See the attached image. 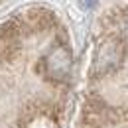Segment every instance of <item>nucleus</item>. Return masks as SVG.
<instances>
[{"label":"nucleus","mask_w":128,"mask_h":128,"mask_svg":"<svg viewBox=\"0 0 128 128\" xmlns=\"http://www.w3.org/2000/svg\"><path fill=\"white\" fill-rule=\"evenodd\" d=\"M83 6L85 8H93V6H96V0H83Z\"/></svg>","instance_id":"obj_5"},{"label":"nucleus","mask_w":128,"mask_h":128,"mask_svg":"<svg viewBox=\"0 0 128 128\" xmlns=\"http://www.w3.org/2000/svg\"><path fill=\"white\" fill-rule=\"evenodd\" d=\"M22 34L24 28L20 20H8L0 26V61H10L18 55Z\"/></svg>","instance_id":"obj_3"},{"label":"nucleus","mask_w":128,"mask_h":128,"mask_svg":"<svg viewBox=\"0 0 128 128\" xmlns=\"http://www.w3.org/2000/svg\"><path fill=\"white\" fill-rule=\"evenodd\" d=\"M124 59V44L120 40H104L95 51V61H93V75L100 77L116 71Z\"/></svg>","instance_id":"obj_2"},{"label":"nucleus","mask_w":128,"mask_h":128,"mask_svg":"<svg viewBox=\"0 0 128 128\" xmlns=\"http://www.w3.org/2000/svg\"><path fill=\"white\" fill-rule=\"evenodd\" d=\"M42 69L44 75L53 83H63L73 69V57L67 46L57 44L46 53V57L42 59Z\"/></svg>","instance_id":"obj_1"},{"label":"nucleus","mask_w":128,"mask_h":128,"mask_svg":"<svg viewBox=\"0 0 128 128\" xmlns=\"http://www.w3.org/2000/svg\"><path fill=\"white\" fill-rule=\"evenodd\" d=\"M122 36L128 40V20H124V26H122Z\"/></svg>","instance_id":"obj_6"},{"label":"nucleus","mask_w":128,"mask_h":128,"mask_svg":"<svg viewBox=\"0 0 128 128\" xmlns=\"http://www.w3.org/2000/svg\"><path fill=\"white\" fill-rule=\"evenodd\" d=\"M20 24L28 32H44V30H49L55 24V18L48 8L36 6V8H30L24 14V18H20Z\"/></svg>","instance_id":"obj_4"}]
</instances>
